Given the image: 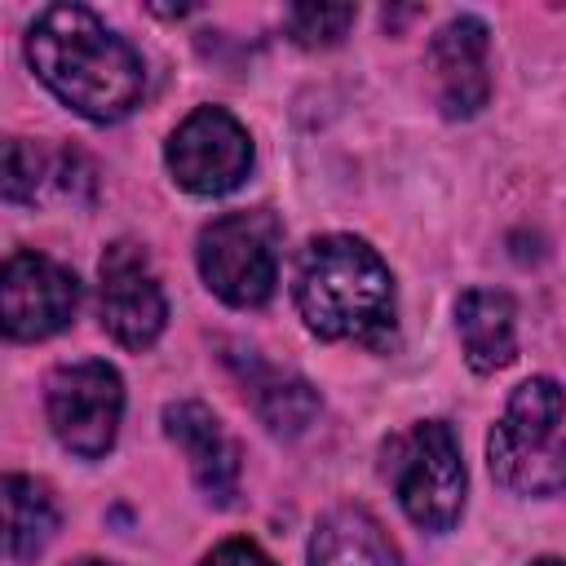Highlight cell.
Here are the masks:
<instances>
[{
	"instance_id": "obj_11",
	"label": "cell",
	"mask_w": 566,
	"mask_h": 566,
	"mask_svg": "<svg viewBox=\"0 0 566 566\" xmlns=\"http://www.w3.org/2000/svg\"><path fill=\"white\" fill-rule=\"evenodd\" d=\"M164 433L186 451L195 486H199L208 500L230 504V495H234V486H239V447H234V438L221 429V420H217L203 402L181 398V402H168V407H164Z\"/></svg>"
},
{
	"instance_id": "obj_18",
	"label": "cell",
	"mask_w": 566,
	"mask_h": 566,
	"mask_svg": "<svg viewBox=\"0 0 566 566\" xmlns=\"http://www.w3.org/2000/svg\"><path fill=\"white\" fill-rule=\"evenodd\" d=\"M203 566H274L252 539H226V544H217L208 557H203Z\"/></svg>"
},
{
	"instance_id": "obj_1",
	"label": "cell",
	"mask_w": 566,
	"mask_h": 566,
	"mask_svg": "<svg viewBox=\"0 0 566 566\" xmlns=\"http://www.w3.org/2000/svg\"><path fill=\"white\" fill-rule=\"evenodd\" d=\"M27 62L40 84L93 124L124 119L146 93L142 53L84 4H49L27 31Z\"/></svg>"
},
{
	"instance_id": "obj_19",
	"label": "cell",
	"mask_w": 566,
	"mask_h": 566,
	"mask_svg": "<svg viewBox=\"0 0 566 566\" xmlns=\"http://www.w3.org/2000/svg\"><path fill=\"white\" fill-rule=\"evenodd\" d=\"M531 566H566L562 557H539V562H531Z\"/></svg>"
},
{
	"instance_id": "obj_4",
	"label": "cell",
	"mask_w": 566,
	"mask_h": 566,
	"mask_svg": "<svg viewBox=\"0 0 566 566\" xmlns=\"http://www.w3.org/2000/svg\"><path fill=\"white\" fill-rule=\"evenodd\" d=\"M385 478L420 531H451L464 509V460L451 424L420 420L385 442Z\"/></svg>"
},
{
	"instance_id": "obj_7",
	"label": "cell",
	"mask_w": 566,
	"mask_h": 566,
	"mask_svg": "<svg viewBox=\"0 0 566 566\" xmlns=\"http://www.w3.org/2000/svg\"><path fill=\"white\" fill-rule=\"evenodd\" d=\"M164 159H168V172L181 190H190V195H230L252 168V137L230 111L199 106L168 137Z\"/></svg>"
},
{
	"instance_id": "obj_8",
	"label": "cell",
	"mask_w": 566,
	"mask_h": 566,
	"mask_svg": "<svg viewBox=\"0 0 566 566\" xmlns=\"http://www.w3.org/2000/svg\"><path fill=\"white\" fill-rule=\"evenodd\" d=\"M102 327L124 349H150L168 323L164 287L150 270V256L142 243L119 239L102 252Z\"/></svg>"
},
{
	"instance_id": "obj_14",
	"label": "cell",
	"mask_w": 566,
	"mask_h": 566,
	"mask_svg": "<svg viewBox=\"0 0 566 566\" xmlns=\"http://www.w3.org/2000/svg\"><path fill=\"white\" fill-rule=\"evenodd\" d=\"M234 371H239L243 394H248V402H252V411L261 416L265 429H274V433H301L314 420L318 394H314L310 380H301L292 371H279V367H265L252 354H248V363L234 358Z\"/></svg>"
},
{
	"instance_id": "obj_9",
	"label": "cell",
	"mask_w": 566,
	"mask_h": 566,
	"mask_svg": "<svg viewBox=\"0 0 566 566\" xmlns=\"http://www.w3.org/2000/svg\"><path fill=\"white\" fill-rule=\"evenodd\" d=\"M80 279L44 252H13L0 274V318L13 340H44L75 318Z\"/></svg>"
},
{
	"instance_id": "obj_3",
	"label": "cell",
	"mask_w": 566,
	"mask_h": 566,
	"mask_svg": "<svg viewBox=\"0 0 566 566\" xmlns=\"http://www.w3.org/2000/svg\"><path fill=\"white\" fill-rule=\"evenodd\" d=\"M566 416V394L548 376H531L513 389L504 416L486 438L491 478L513 495H557L566 491V438L557 433Z\"/></svg>"
},
{
	"instance_id": "obj_6",
	"label": "cell",
	"mask_w": 566,
	"mask_h": 566,
	"mask_svg": "<svg viewBox=\"0 0 566 566\" xmlns=\"http://www.w3.org/2000/svg\"><path fill=\"white\" fill-rule=\"evenodd\" d=\"M44 411L66 451H75L80 460H97L115 447L119 416H124V380L102 358L62 363L49 376Z\"/></svg>"
},
{
	"instance_id": "obj_2",
	"label": "cell",
	"mask_w": 566,
	"mask_h": 566,
	"mask_svg": "<svg viewBox=\"0 0 566 566\" xmlns=\"http://www.w3.org/2000/svg\"><path fill=\"white\" fill-rule=\"evenodd\" d=\"M296 310L318 340L380 345L394 332V274L354 234H323L296 270Z\"/></svg>"
},
{
	"instance_id": "obj_13",
	"label": "cell",
	"mask_w": 566,
	"mask_h": 566,
	"mask_svg": "<svg viewBox=\"0 0 566 566\" xmlns=\"http://www.w3.org/2000/svg\"><path fill=\"white\" fill-rule=\"evenodd\" d=\"M310 566H402L394 539L363 504H340L310 535Z\"/></svg>"
},
{
	"instance_id": "obj_15",
	"label": "cell",
	"mask_w": 566,
	"mask_h": 566,
	"mask_svg": "<svg viewBox=\"0 0 566 566\" xmlns=\"http://www.w3.org/2000/svg\"><path fill=\"white\" fill-rule=\"evenodd\" d=\"M57 531V504L49 495L44 482L9 473L4 478V548L9 562H35L44 553V544Z\"/></svg>"
},
{
	"instance_id": "obj_16",
	"label": "cell",
	"mask_w": 566,
	"mask_h": 566,
	"mask_svg": "<svg viewBox=\"0 0 566 566\" xmlns=\"http://www.w3.org/2000/svg\"><path fill=\"white\" fill-rule=\"evenodd\" d=\"M358 9L354 4H292L283 13V27L287 35L301 44V49H327V44H340L345 31L354 27Z\"/></svg>"
},
{
	"instance_id": "obj_17",
	"label": "cell",
	"mask_w": 566,
	"mask_h": 566,
	"mask_svg": "<svg viewBox=\"0 0 566 566\" xmlns=\"http://www.w3.org/2000/svg\"><path fill=\"white\" fill-rule=\"evenodd\" d=\"M49 181H57V155L49 159L44 150L27 142L4 146V199L9 203H35Z\"/></svg>"
},
{
	"instance_id": "obj_20",
	"label": "cell",
	"mask_w": 566,
	"mask_h": 566,
	"mask_svg": "<svg viewBox=\"0 0 566 566\" xmlns=\"http://www.w3.org/2000/svg\"><path fill=\"white\" fill-rule=\"evenodd\" d=\"M71 566H111V562H97V557H84V562H71Z\"/></svg>"
},
{
	"instance_id": "obj_10",
	"label": "cell",
	"mask_w": 566,
	"mask_h": 566,
	"mask_svg": "<svg viewBox=\"0 0 566 566\" xmlns=\"http://www.w3.org/2000/svg\"><path fill=\"white\" fill-rule=\"evenodd\" d=\"M486 49H491V31L473 13L451 18L429 40V71H433L438 106L447 119H469L486 106V97H491Z\"/></svg>"
},
{
	"instance_id": "obj_5",
	"label": "cell",
	"mask_w": 566,
	"mask_h": 566,
	"mask_svg": "<svg viewBox=\"0 0 566 566\" xmlns=\"http://www.w3.org/2000/svg\"><path fill=\"white\" fill-rule=\"evenodd\" d=\"M199 274L234 310H256L279 283V221L270 212H226L199 234Z\"/></svg>"
},
{
	"instance_id": "obj_12",
	"label": "cell",
	"mask_w": 566,
	"mask_h": 566,
	"mask_svg": "<svg viewBox=\"0 0 566 566\" xmlns=\"http://www.w3.org/2000/svg\"><path fill=\"white\" fill-rule=\"evenodd\" d=\"M455 332H460L464 363L482 376L500 371L517 358V310H513L509 292L469 287L455 301Z\"/></svg>"
}]
</instances>
